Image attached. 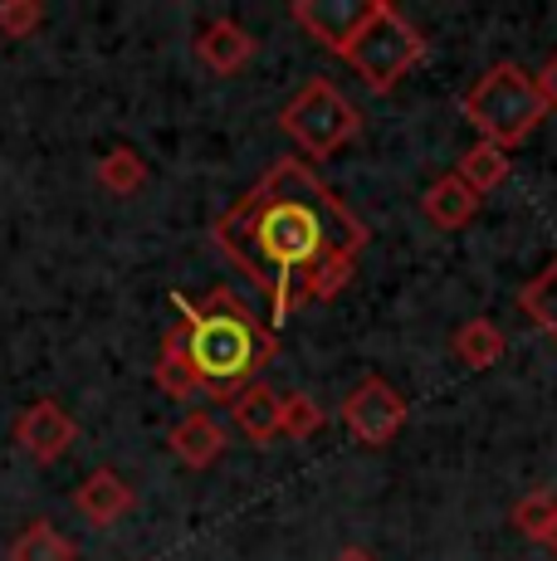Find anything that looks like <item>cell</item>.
I'll return each instance as SVG.
<instances>
[{"mask_svg":"<svg viewBox=\"0 0 557 561\" xmlns=\"http://www.w3.org/2000/svg\"><path fill=\"white\" fill-rule=\"evenodd\" d=\"M216 250L270 298L274 322L294 304H328L357 274L372 230L308 161L278 157L216 220Z\"/></svg>","mask_w":557,"mask_h":561,"instance_id":"1","label":"cell"},{"mask_svg":"<svg viewBox=\"0 0 557 561\" xmlns=\"http://www.w3.org/2000/svg\"><path fill=\"white\" fill-rule=\"evenodd\" d=\"M171 304H177L181 318L157 347V391L171 396V401L206 396L216 405H235L240 391H250L254 376L274 362V328H264L230 288H211L201 304L186 294H171Z\"/></svg>","mask_w":557,"mask_h":561,"instance_id":"2","label":"cell"},{"mask_svg":"<svg viewBox=\"0 0 557 561\" xmlns=\"http://www.w3.org/2000/svg\"><path fill=\"white\" fill-rule=\"evenodd\" d=\"M465 117L479 133V142H495L503 152H513L519 142H528L538 133V123L548 117V103L538 93V79L519 64H495L475 79V89L465 93Z\"/></svg>","mask_w":557,"mask_h":561,"instance_id":"3","label":"cell"},{"mask_svg":"<svg viewBox=\"0 0 557 561\" xmlns=\"http://www.w3.org/2000/svg\"><path fill=\"white\" fill-rule=\"evenodd\" d=\"M338 59H348L372 93H391L396 83L425 59V35L396 5L372 0L367 20L357 25V35L348 39V49H342Z\"/></svg>","mask_w":557,"mask_h":561,"instance_id":"4","label":"cell"},{"mask_svg":"<svg viewBox=\"0 0 557 561\" xmlns=\"http://www.w3.org/2000/svg\"><path fill=\"white\" fill-rule=\"evenodd\" d=\"M278 127L294 137L304 157L323 161V157L342 152V147H348L352 137L362 133V113L348 99H342V93L328 79H308L304 89H298L294 99L284 103V113H278Z\"/></svg>","mask_w":557,"mask_h":561,"instance_id":"5","label":"cell"},{"mask_svg":"<svg viewBox=\"0 0 557 561\" xmlns=\"http://www.w3.org/2000/svg\"><path fill=\"white\" fill-rule=\"evenodd\" d=\"M338 420L357 445L377 449V445H391V439L406 430V401L387 376H362V381L342 396Z\"/></svg>","mask_w":557,"mask_h":561,"instance_id":"6","label":"cell"},{"mask_svg":"<svg viewBox=\"0 0 557 561\" xmlns=\"http://www.w3.org/2000/svg\"><path fill=\"white\" fill-rule=\"evenodd\" d=\"M79 439V425H73V415L64 410L59 401H30L25 410L15 415V445L25 449L30 459L39 463H55L69 455V445Z\"/></svg>","mask_w":557,"mask_h":561,"instance_id":"7","label":"cell"},{"mask_svg":"<svg viewBox=\"0 0 557 561\" xmlns=\"http://www.w3.org/2000/svg\"><path fill=\"white\" fill-rule=\"evenodd\" d=\"M367 5L372 0H294L288 15L304 35H314L328 54H342L348 39L357 35V25L367 20Z\"/></svg>","mask_w":557,"mask_h":561,"instance_id":"8","label":"cell"},{"mask_svg":"<svg viewBox=\"0 0 557 561\" xmlns=\"http://www.w3.org/2000/svg\"><path fill=\"white\" fill-rule=\"evenodd\" d=\"M167 449L186 463V469H211V463L225 455V430L211 410H186V415L171 425Z\"/></svg>","mask_w":557,"mask_h":561,"instance_id":"9","label":"cell"},{"mask_svg":"<svg viewBox=\"0 0 557 561\" xmlns=\"http://www.w3.org/2000/svg\"><path fill=\"white\" fill-rule=\"evenodd\" d=\"M254 49L260 45H254L250 30H245L240 20H225V15L211 20V25L196 35V59L206 64L211 73H240L245 64L254 59Z\"/></svg>","mask_w":557,"mask_h":561,"instance_id":"10","label":"cell"},{"mask_svg":"<svg viewBox=\"0 0 557 561\" xmlns=\"http://www.w3.org/2000/svg\"><path fill=\"white\" fill-rule=\"evenodd\" d=\"M133 503H137V493L127 489L113 469H93L89 479L73 489V508H79L83 523H93V527H113L117 517L133 513Z\"/></svg>","mask_w":557,"mask_h":561,"instance_id":"11","label":"cell"},{"mask_svg":"<svg viewBox=\"0 0 557 561\" xmlns=\"http://www.w3.org/2000/svg\"><path fill=\"white\" fill-rule=\"evenodd\" d=\"M475 210H479V196L455 176V171L441 181H431L421 196V215L435 225V230H459V225L475 220Z\"/></svg>","mask_w":557,"mask_h":561,"instance_id":"12","label":"cell"},{"mask_svg":"<svg viewBox=\"0 0 557 561\" xmlns=\"http://www.w3.org/2000/svg\"><path fill=\"white\" fill-rule=\"evenodd\" d=\"M450 352H455V362L465 366V371H489V366L509 352V342H503V332H499L495 318H469V322H459V328H455Z\"/></svg>","mask_w":557,"mask_h":561,"instance_id":"13","label":"cell"},{"mask_svg":"<svg viewBox=\"0 0 557 561\" xmlns=\"http://www.w3.org/2000/svg\"><path fill=\"white\" fill-rule=\"evenodd\" d=\"M235 415V430H240L250 445H270V439H278V415H284V401L270 391V386L254 381L250 391H240V401L230 405Z\"/></svg>","mask_w":557,"mask_h":561,"instance_id":"14","label":"cell"},{"mask_svg":"<svg viewBox=\"0 0 557 561\" xmlns=\"http://www.w3.org/2000/svg\"><path fill=\"white\" fill-rule=\"evenodd\" d=\"M509 167H513V157L503 152V147H495V142H475L465 157L455 161V176L465 181L475 196H489L495 186H503L509 181Z\"/></svg>","mask_w":557,"mask_h":561,"instance_id":"15","label":"cell"},{"mask_svg":"<svg viewBox=\"0 0 557 561\" xmlns=\"http://www.w3.org/2000/svg\"><path fill=\"white\" fill-rule=\"evenodd\" d=\"M519 308L528 312V322L543 332V337H553L557 347V254L543 264V274H533L528 284L519 288Z\"/></svg>","mask_w":557,"mask_h":561,"instance_id":"16","label":"cell"},{"mask_svg":"<svg viewBox=\"0 0 557 561\" xmlns=\"http://www.w3.org/2000/svg\"><path fill=\"white\" fill-rule=\"evenodd\" d=\"M73 557H79V547H73L49 517L30 523L25 533L15 537V547H10V561H73Z\"/></svg>","mask_w":557,"mask_h":561,"instance_id":"17","label":"cell"},{"mask_svg":"<svg viewBox=\"0 0 557 561\" xmlns=\"http://www.w3.org/2000/svg\"><path fill=\"white\" fill-rule=\"evenodd\" d=\"M99 186L113 191V196H137L147 186V161L133 152V147H113L109 157L99 161Z\"/></svg>","mask_w":557,"mask_h":561,"instance_id":"18","label":"cell"},{"mask_svg":"<svg viewBox=\"0 0 557 561\" xmlns=\"http://www.w3.org/2000/svg\"><path fill=\"white\" fill-rule=\"evenodd\" d=\"M553 523H557V493L553 489H533L513 503V527H519L523 537H533V542H548Z\"/></svg>","mask_w":557,"mask_h":561,"instance_id":"19","label":"cell"},{"mask_svg":"<svg viewBox=\"0 0 557 561\" xmlns=\"http://www.w3.org/2000/svg\"><path fill=\"white\" fill-rule=\"evenodd\" d=\"M323 405L308 401V396H284V415H278V435L288 439H308L323 430Z\"/></svg>","mask_w":557,"mask_h":561,"instance_id":"20","label":"cell"},{"mask_svg":"<svg viewBox=\"0 0 557 561\" xmlns=\"http://www.w3.org/2000/svg\"><path fill=\"white\" fill-rule=\"evenodd\" d=\"M39 20H45V5H39V0H5V5H0V35L25 39L39 30Z\"/></svg>","mask_w":557,"mask_h":561,"instance_id":"21","label":"cell"},{"mask_svg":"<svg viewBox=\"0 0 557 561\" xmlns=\"http://www.w3.org/2000/svg\"><path fill=\"white\" fill-rule=\"evenodd\" d=\"M538 93H543V103H548V113H557V54L548 64H543V73H538Z\"/></svg>","mask_w":557,"mask_h":561,"instance_id":"22","label":"cell"},{"mask_svg":"<svg viewBox=\"0 0 557 561\" xmlns=\"http://www.w3.org/2000/svg\"><path fill=\"white\" fill-rule=\"evenodd\" d=\"M333 561H377V557H372V552H362V547H348V552H338Z\"/></svg>","mask_w":557,"mask_h":561,"instance_id":"23","label":"cell"},{"mask_svg":"<svg viewBox=\"0 0 557 561\" xmlns=\"http://www.w3.org/2000/svg\"><path fill=\"white\" fill-rule=\"evenodd\" d=\"M548 552L557 557V523H553V533H548Z\"/></svg>","mask_w":557,"mask_h":561,"instance_id":"24","label":"cell"}]
</instances>
